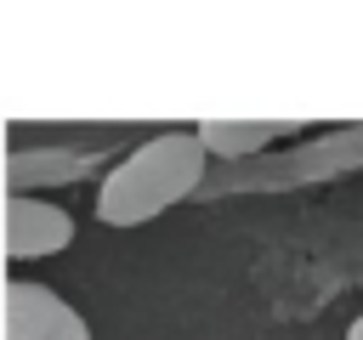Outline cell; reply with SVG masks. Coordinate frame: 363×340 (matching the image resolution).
<instances>
[{
	"mask_svg": "<svg viewBox=\"0 0 363 340\" xmlns=\"http://www.w3.org/2000/svg\"><path fill=\"white\" fill-rule=\"evenodd\" d=\"M204 159H244V153H261L272 142V125H238V119H204L193 125Z\"/></svg>",
	"mask_w": 363,
	"mask_h": 340,
	"instance_id": "obj_5",
	"label": "cell"
},
{
	"mask_svg": "<svg viewBox=\"0 0 363 340\" xmlns=\"http://www.w3.org/2000/svg\"><path fill=\"white\" fill-rule=\"evenodd\" d=\"M85 153H62V147H23V153H11V164H6V187L11 193H28L34 181H79L85 176Z\"/></svg>",
	"mask_w": 363,
	"mask_h": 340,
	"instance_id": "obj_4",
	"label": "cell"
},
{
	"mask_svg": "<svg viewBox=\"0 0 363 340\" xmlns=\"http://www.w3.org/2000/svg\"><path fill=\"white\" fill-rule=\"evenodd\" d=\"M346 340H363V317H352V329H346Z\"/></svg>",
	"mask_w": 363,
	"mask_h": 340,
	"instance_id": "obj_6",
	"label": "cell"
},
{
	"mask_svg": "<svg viewBox=\"0 0 363 340\" xmlns=\"http://www.w3.org/2000/svg\"><path fill=\"white\" fill-rule=\"evenodd\" d=\"M74 244V215L51 198L34 193H11L6 198V261H40V255H62Z\"/></svg>",
	"mask_w": 363,
	"mask_h": 340,
	"instance_id": "obj_3",
	"label": "cell"
},
{
	"mask_svg": "<svg viewBox=\"0 0 363 340\" xmlns=\"http://www.w3.org/2000/svg\"><path fill=\"white\" fill-rule=\"evenodd\" d=\"M6 340H91V323L45 283H6Z\"/></svg>",
	"mask_w": 363,
	"mask_h": 340,
	"instance_id": "obj_2",
	"label": "cell"
},
{
	"mask_svg": "<svg viewBox=\"0 0 363 340\" xmlns=\"http://www.w3.org/2000/svg\"><path fill=\"white\" fill-rule=\"evenodd\" d=\"M204 147L193 130H159L142 147H130L96 187V221L102 227H147L170 204H182L204 181Z\"/></svg>",
	"mask_w": 363,
	"mask_h": 340,
	"instance_id": "obj_1",
	"label": "cell"
}]
</instances>
